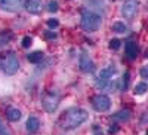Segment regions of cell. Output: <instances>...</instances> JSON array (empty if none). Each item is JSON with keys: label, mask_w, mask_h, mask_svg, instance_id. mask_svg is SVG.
I'll return each instance as SVG.
<instances>
[{"label": "cell", "mask_w": 148, "mask_h": 135, "mask_svg": "<svg viewBox=\"0 0 148 135\" xmlns=\"http://www.w3.org/2000/svg\"><path fill=\"white\" fill-rule=\"evenodd\" d=\"M92 107L98 113H105L111 108V100L104 94H98L92 98Z\"/></svg>", "instance_id": "obj_5"}, {"label": "cell", "mask_w": 148, "mask_h": 135, "mask_svg": "<svg viewBox=\"0 0 148 135\" xmlns=\"http://www.w3.org/2000/svg\"><path fill=\"white\" fill-rule=\"evenodd\" d=\"M0 135H12L10 129L6 126V123L3 120H0Z\"/></svg>", "instance_id": "obj_21"}, {"label": "cell", "mask_w": 148, "mask_h": 135, "mask_svg": "<svg viewBox=\"0 0 148 135\" xmlns=\"http://www.w3.org/2000/svg\"><path fill=\"white\" fill-rule=\"evenodd\" d=\"M43 56H45V54L42 51H34V52L27 55V59H28V63H31V64H39V63H42Z\"/></svg>", "instance_id": "obj_13"}, {"label": "cell", "mask_w": 148, "mask_h": 135, "mask_svg": "<svg viewBox=\"0 0 148 135\" xmlns=\"http://www.w3.org/2000/svg\"><path fill=\"white\" fill-rule=\"evenodd\" d=\"M12 33L9 31V30H3V31H0V48L2 46H5V45H8L10 40H12Z\"/></svg>", "instance_id": "obj_17"}, {"label": "cell", "mask_w": 148, "mask_h": 135, "mask_svg": "<svg viewBox=\"0 0 148 135\" xmlns=\"http://www.w3.org/2000/svg\"><path fill=\"white\" fill-rule=\"evenodd\" d=\"M24 6H25V9L30 12V14L39 15L42 12L43 3H42V0H25V2H24Z\"/></svg>", "instance_id": "obj_9"}, {"label": "cell", "mask_w": 148, "mask_h": 135, "mask_svg": "<svg viewBox=\"0 0 148 135\" xmlns=\"http://www.w3.org/2000/svg\"><path fill=\"white\" fill-rule=\"evenodd\" d=\"M111 2H113V0H111Z\"/></svg>", "instance_id": "obj_31"}, {"label": "cell", "mask_w": 148, "mask_h": 135, "mask_svg": "<svg viewBox=\"0 0 148 135\" xmlns=\"http://www.w3.org/2000/svg\"><path fill=\"white\" fill-rule=\"evenodd\" d=\"M46 39H56V33L47 31V33H46Z\"/></svg>", "instance_id": "obj_29"}, {"label": "cell", "mask_w": 148, "mask_h": 135, "mask_svg": "<svg viewBox=\"0 0 148 135\" xmlns=\"http://www.w3.org/2000/svg\"><path fill=\"white\" fill-rule=\"evenodd\" d=\"M6 117H8L9 122H18L22 117V114H21V112L18 108H9L6 112Z\"/></svg>", "instance_id": "obj_15"}, {"label": "cell", "mask_w": 148, "mask_h": 135, "mask_svg": "<svg viewBox=\"0 0 148 135\" xmlns=\"http://www.w3.org/2000/svg\"><path fill=\"white\" fill-rule=\"evenodd\" d=\"M129 79H130V74H129V71H126L125 76H123V80H121V89H123V91L127 89V86H129Z\"/></svg>", "instance_id": "obj_22"}, {"label": "cell", "mask_w": 148, "mask_h": 135, "mask_svg": "<svg viewBox=\"0 0 148 135\" xmlns=\"http://www.w3.org/2000/svg\"><path fill=\"white\" fill-rule=\"evenodd\" d=\"M147 89H148V86H147V83L145 82H141V83H138L136 86H135V94L136 95H144L145 92H147Z\"/></svg>", "instance_id": "obj_18"}, {"label": "cell", "mask_w": 148, "mask_h": 135, "mask_svg": "<svg viewBox=\"0 0 148 135\" xmlns=\"http://www.w3.org/2000/svg\"><path fill=\"white\" fill-rule=\"evenodd\" d=\"M108 82H110V79H98V82H96V86L98 88H107L108 86Z\"/></svg>", "instance_id": "obj_24"}, {"label": "cell", "mask_w": 148, "mask_h": 135, "mask_svg": "<svg viewBox=\"0 0 148 135\" xmlns=\"http://www.w3.org/2000/svg\"><path fill=\"white\" fill-rule=\"evenodd\" d=\"M25 0H0V9L6 12H18Z\"/></svg>", "instance_id": "obj_8"}, {"label": "cell", "mask_w": 148, "mask_h": 135, "mask_svg": "<svg viewBox=\"0 0 148 135\" xmlns=\"http://www.w3.org/2000/svg\"><path fill=\"white\" fill-rule=\"evenodd\" d=\"M139 9V0H125V3L121 6V15L126 19L135 18Z\"/></svg>", "instance_id": "obj_6"}, {"label": "cell", "mask_w": 148, "mask_h": 135, "mask_svg": "<svg viewBox=\"0 0 148 135\" xmlns=\"http://www.w3.org/2000/svg\"><path fill=\"white\" fill-rule=\"evenodd\" d=\"M0 68L5 74L8 76H12L19 70V61H18V56L14 54V52H9L6 55H3L0 58Z\"/></svg>", "instance_id": "obj_3"}, {"label": "cell", "mask_w": 148, "mask_h": 135, "mask_svg": "<svg viewBox=\"0 0 148 135\" xmlns=\"http://www.w3.org/2000/svg\"><path fill=\"white\" fill-rule=\"evenodd\" d=\"M111 30H113L114 33H119V34H125V33H127V31H129V27H127L123 21H117V22H114V24H113Z\"/></svg>", "instance_id": "obj_16"}, {"label": "cell", "mask_w": 148, "mask_h": 135, "mask_svg": "<svg viewBox=\"0 0 148 135\" xmlns=\"http://www.w3.org/2000/svg\"><path fill=\"white\" fill-rule=\"evenodd\" d=\"M141 76H142V79L148 77V67H142L141 68Z\"/></svg>", "instance_id": "obj_27"}, {"label": "cell", "mask_w": 148, "mask_h": 135, "mask_svg": "<svg viewBox=\"0 0 148 135\" xmlns=\"http://www.w3.org/2000/svg\"><path fill=\"white\" fill-rule=\"evenodd\" d=\"M130 116H132L130 110H120V112L113 114V119L117 120V122H127L130 119Z\"/></svg>", "instance_id": "obj_12"}, {"label": "cell", "mask_w": 148, "mask_h": 135, "mask_svg": "<svg viewBox=\"0 0 148 135\" xmlns=\"http://www.w3.org/2000/svg\"><path fill=\"white\" fill-rule=\"evenodd\" d=\"M125 54H126L127 59H130V61L136 59V56H138V54H139L138 43H136V42H127L126 46H125Z\"/></svg>", "instance_id": "obj_10"}, {"label": "cell", "mask_w": 148, "mask_h": 135, "mask_svg": "<svg viewBox=\"0 0 148 135\" xmlns=\"http://www.w3.org/2000/svg\"><path fill=\"white\" fill-rule=\"evenodd\" d=\"M80 24H82V28L84 31H98L101 28V24H102V18L101 15H98L96 12L89 10V9H83L82 10V18H80Z\"/></svg>", "instance_id": "obj_2"}, {"label": "cell", "mask_w": 148, "mask_h": 135, "mask_svg": "<svg viewBox=\"0 0 148 135\" xmlns=\"http://www.w3.org/2000/svg\"><path fill=\"white\" fill-rule=\"evenodd\" d=\"M79 67L83 73H93L95 71V63L92 61V58L84 52H82V55L79 58Z\"/></svg>", "instance_id": "obj_7"}, {"label": "cell", "mask_w": 148, "mask_h": 135, "mask_svg": "<svg viewBox=\"0 0 148 135\" xmlns=\"http://www.w3.org/2000/svg\"><path fill=\"white\" fill-rule=\"evenodd\" d=\"M47 10L49 12H58L59 10V3L56 0H51V2L47 3Z\"/></svg>", "instance_id": "obj_19"}, {"label": "cell", "mask_w": 148, "mask_h": 135, "mask_svg": "<svg viewBox=\"0 0 148 135\" xmlns=\"http://www.w3.org/2000/svg\"><path fill=\"white\" fill-rule=\"evenodd\" d=\"M59 25V21L55 19V18H51V19H47V27L49 28H56Z\"/></svg>", "instance_id": "obj_25"}, {"label": "cell", "mask_w": 148, "mask_h": 135, "mask_svg": "<svg viewBox=\"0 0 148 135\" xmlns=\"http://www.w3.org/2000/svg\"><path fill=\"white\" fill-rule=\"evenodd\" d=\"M117 131H119V126L117 125H110V129H108L110 134H116Z\"/></svg>", "instance_id": "obj_28"}, {"label": "cell", "mask_w": 148, "mask_h": 135, "mask_svg": "<svg viewBox=\"0 0 148 135\" xmlns=\"http://www.w3.org/2000/svg\"><path fill=\"white\" fill-rule=\"evenodd\" d=\"M120 45H121V42L119 39H111L110 43H108V48L111 49V51H117V49L120 48Z\"/></svg>", "instance_id": "obj_20"}, {"label": "cell", "mask_w": 148, "mask_h": 135, "mask_svg": "<svg viewBox=\"0 0 148 135\" xmlns=\"http://www.w3.org/2000/svg\"><path fill=\"white\" fill-rule=\"evenodd\" d=\"M42 105L47 113L56 112L59 105V94L56 91H46L42 96Z\"/></svg>", "instance_id": "obj_4"}, {"label": "cell", "mask_w": 148, "mask_h": 135, "mask_svg": "<svg viewBox=\"0 0 148 135\" xmlns=\"http://www.w3.org/2000/svg\"><path fill=\"white\" fill-rule=\"evenodd\" d=\"M88 3L90 5V6H102L104 8V3H102V0H88Z\"/></svg>", "instance_id": "obj_26"}, {"label": "cell", "mask_w": 148, "mask_h": 135, "mask_svg": "<svg viewBox=\"0 0 148 135\" xmlns=\"http://www.w3.org/2000/svg\"><path fill=\"white\" fill-rule=\"evenodd\" d=\"M95 135H104V134H102V132H96Z\"/></svg>", "instance_id": "obj_30"}, {"label": "cell", "mask_w": 148, "mask_h": 135, "mask_svg": "<svg viewBox=\"0 0 148 135\" xmlns=\"http://www.w3.org/2000/svg\"><path fill=\"white\" fill-rule=\"evenodd\" d=\"M116 73H117V68H116L114 65H110V67H105V68L101 70L99 77H101V79H111V77L116 74Z\"/></svg>", "instance_id": "obj_14"}, {"label": "cell", "mask_w": 148, "mask_h": 135, "mask_svg": "<svg viewBox=\"0 0 148 135\" xmlns=\"http://www.w3.org/2000/svg\"><path fill=\"white\" fill-rule=\"evenodd\" d=\"M39 128H40V120H39V117L30 116L28 120H27V131L31 132V134H34V132L39 131Z\"/></svg>", "instance_id": "obj_11"}, {"label": "cell", "mask_w": 148, "mask_h": 135, "mask_svg": "<svg viewBox=\"0 0 148 135\" xmlns=\"http://www.w3.org/2000/svg\"><path fill=\"white\" fill-rule=\"evenodd\" d=\"M31 43H33V39L30 37V36H25V37L22 39V42H21L22 48H30V46H31Z\"/></svg>", "instance_id": "obj_23"}, {"label": "cell", "mask_w": 148, "mask_h": 135, "mask_svg": "<svg viewBox=\"0 0 148 135\" xmlns=\"http://www.w3.org/2000/svg\"><path fill=\"white\" fill-rule=\"evenodd\" d=\"M88 119H89V113L86 112L84 108L70 107L59 116L58 126L64 131H71V129H76L80 125H83Z\"/></svg>", "instance_id": "obj_1"}]
</instances>
